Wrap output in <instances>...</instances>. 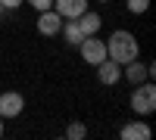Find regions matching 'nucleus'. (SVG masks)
I'll use <instances>...</instances> for the list:
<instances>
[{
  "label": "nucleus",
  "mask_w": 156,
  "mask_h": 140,
  "mask_svg": "<svg viewBox=\"0 0 156 140\" xmlns=\"http://www.w3.org/2000/svg\"><path fill=\"white\" fill-rule=\"evenodd\" d=\"M106 56L115 59L119 66H125V62L137 59V56H140V44H137V37H134L131 31H125V28L112 31L109 41H106Z\"/></svg>",
  "instance_id": "f257e3e1"
},
{
  "label": "nucleus",
  "mask_w": 156,
  "mask_h": 140,
  "mask_svg": "<svg viewBox=\"0 0 156 140\" xmlns=\"http://www.w3.org/2000/svg\"><path fill=\"white\" fill-rule=\"evenodd\" d=\"M97 81H100V84H106V87H115V84L122 81V66H119L115 59L106 56L103 62H97Z\"/></svg>",
  "instance_id": "39448f33"
},
{
  "label": "nucleus",
  "mask_w": 156,
  "mask_h": 140,
  "mask_svg": "<svg viewBox=\"0 0 156 140\" xmlns=\"http://www.w3.org/2000/svg\"><path fill=\"white\" fill-rule=\"evenodd\" d=\"M3 16H6V9H3V3H0V19H3Z\"/></svg>",
  "instance_id": "dca6fc26"
},
{
  "label": "nucleus",
  "mask_w": 156,
  "mask_h": 140,
  "mask_svg": "<svg viewBox=\"0 0 156 140\" xmlns=\"http://www.w3.org/2000/svg\"><path fill=\"white\" fill-rule=\"evenodd\" d=\"M22 109H25V97L19 90H3L0 94V118H19L22 115Z\"/></svg>",
  "instance_id": "20e7f679"
},
{
  "label": "nucleus",
  "mask_w": 156,
  "mask_h": 140,
  "mask_svg": "<svg viewBox=\"0 0 156 140\" xmlns=\"http://www.w3.org/2000/svg\"><path fill=\"white\" fill-rule=\"evenodd\" d=\"M100 25H103L100 12H90V9H84L81 16H78V28H81V34H84V37H87V34H97V31H100Z\"/></svg>",
  "instance_id": "9d476101"
},
{
  "label": "nucleus",
  "mask_w": 156,
  "mask_h": 140,
  "mask_svg": "<svg viewBox=\"0 0 156 140\" xmlns=\"http://www.w3.org/2000/svg\"><path fill=\"white\" fill-rule=\"evenodd\" d=\"M122 78L128 81V84H140V81H150V66L147 62H140V56L137 59H131V62H125L122 66Z\"/></svg>",
  "instance_id": "0eeeda50"
},
{
  "label": "nucleus",
  "mask_w": 156,
  "mask_h": 140,
  "mask_svg": "<svg viewBox=\"0 0 156 140\" xmlns=\"http://www.w3.org/2000/svg\"><path fill=\"white\" fill-rule=\"evenodd\" d=\"M150 137H153L150 125H147V121H140V118L122 128V140H150Z\"/></svg>",
  "instance_id": "1a4fd4ad"
},
{
  "label": "nucleus",
  "mask_w": 156,
  "mask_h": 140,
  "mask_svg": "<svg viewBox=\"0 0 156 140\" xmlns=\"http://www.w3.org/2000/svg\"><path fill=\"white\" fill-rule=\"evenodd\" d=\"M53 9L62 19H78L87 9V0H53Z\"/></svg>",
  "instance_id": "6e6552de"
},
{
  "label": "nucleus",
  "mask_w": 156,
  "mask_h": 140,
  "mask_svg": "<svg viewBox=\"0 0 156 140\" xmlns=\"http://www.w3.org/2000/svg\"><path fill=\"white\" fill-rule=\"evenodd\" d=\"M125 6L131 16H140V12H147L150 9V0H125Z\"/></svg>",
  "instance_id": "ddd939ff"
},
{
  "label": "nucleus",
  "mask_w": 156,
  "mask_h": 140,
  "mask_svg": "<svg viewBox=\"0 0 156 140\" xmlns=\"http://www.w3.org/2000/svg\"><path fill=\"white\" fill-rule=\"evenodd\" d=\"M78 53H81V59L87 66H97V62L106 59V41H100L97 34H87L84 41L78 44Z\"/></svg>",
  "instance_id": "7ed1b4c3"
},
{
  "label": "nucleus",
  "mask_w": 156,
  "mask_h": 140,
  "mask_svg": "<svg viewBox=\"0 0 156 140\" xmlns=\"http://www.w3.org/2000/svg\"><path fill=\"white\" fill-rule=\"evenodd\" d=\"M0 3H3V9L9 12V9H19V6L25 3V0H0Z\"/></svg>",
  "instance_id": "2eb2a0df"
},
{
  "label": "nucleus",
  "mask_w": 156,
  "mask_h": 140,
  "mask_svg": "<svg viewBox=\"0 0 156 140\" xmlns=\"http://www.w3.org/2000/svg\"><path fill=\"white\" fill-rule=\"evenodd\" d=\"M131 109L134 115H153L156 112V87L153 81H140L131 90Z\"/></svg>",
  "instance_id": "f03ea898"
},
{
  "label": "nucleus",
  "mask_w": 156,
  "mask_h": 140,
  "mask_svg": "<svg viewBox=\"0 0 156 140\" xmlns=\"http://www.w3.org/2000/svg\"><path fill=\"white\" fill-rule=\"evenodd\" d=\"M62 28V16L56 9H44V12H37V34H44V37H53L59 34Z\"/></svg>",
  "instance_id": "423d86ee"
},
{
  "label": "nucleus",
  "mask_w": 156,
  "mask_h": 140,
  "mask_svg": "<svg viewBox=\"0 0 156 140\" xmlns=\"http://www.w3.org/2000/svg\"><path fill=\"white\" fill-rule=\"evenodd\" d=\"M66 137L69 140H81V137H87V128L81 121H69V128H66Z\"/></svg>",
  "instance_id": "f8f14e48"
},
{
  "label": "nucleus",
  "mask_w": 156,
  "mask_h": 140,
  "mask_svg": "<svg viewBox=\"0 0 156 140\" xmlns=\"http://www.w3.org/2000/svg\"><path fill=\"white\" fill-rule=\"evenodd\" d=\"M100 3H106V0H100Z\"/></svg>",
  "instance_id": "a211bd4d"
},
{
  "label": "nucleus",
  "mask_w": 156,
  "mask_h": 140,
  "mask_svg": "<svg viewBox=\"0 0 156 140\" xmlns=\"http://www.w3.org/2000/svg\"><path fill=\"white\" fill-rule=\"evenodd\" d=\"M62 37H66V44L69 47H78L84 41V34H81V28H78V19H62Z\"/></svg>",
  "instance_id": "9b49d317"
},
{
  "label": "nucleus",
  "mask_w": 156,
  "mask_h": 140,
  "mask_svg": "<svg viewBox=\"0 0 156 140\" xmlns=\"http://www.w3.org/2000/svg\"><path fill=\"white\" fill-rule=\"evenodd\" d=\"M0 137H3V118H0Z\"/></svg>",
  "instance_id": "f3484780"
},
{
  "label": "nucleus",
  "mask_w": 156,
  "mask_h": 140,
  "mask_svg": "<svg viewBox=\"0 0 156 140\" xmlns=\"http://www.w3.org/2000/svg\"><path fill=\"white\" fill-rule=\"evenodd\" d=\"M34 12H44V9H53V0H25Z\"/></svg>",
  "instance_id": "4468645a"
}]
</instances>
